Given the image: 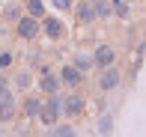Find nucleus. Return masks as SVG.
Listing matches in <instances>:
<instances>
[{
  "label": "nucleus",
  "instance_id": "obj_1",
  "mask_svg": "<svg viewBox=\"0 0 146 137\" xmlns=\"http://www.w3.org/2000/svg\"><path fill=\"white\" fill-rule=\"evenodd\" d=\"M60 113H63V99L54 93L48 101L42 104V113H39V119H42L48 128H54V125H57V119H60Z\"/></svg>",
  "mask_w": 146,
  "mask_h": 137
},
{
  "label": "nucleus",
  "instance_id": "obj_2",
  "mask_svg": "<svg viewBox=\"0 0 146 137\" xmlns=\"http://www.w3.org/2000/svg\"><path fill=\"white\" fill-rule=\"evenodd\" d=\"M39 30H42V21H39L36 15H21V18L15 21V33H18V39H36Z\"/></svg>",
  "mask_w": 146,
  "mask_h": 137
},
{
  "label": "nucleus",
  "instance_id": "obj_3",
  "mask_svg": "<svg viewBox=\"0 0 146 137\" xmlns=\"http://www.w3.org/2000/svg\"><path fill=\"white\" fill-rule=\"evenodd\" d=\"M119 81H122L119 69L104 66V69H102V75H98V89H102V93H110V89H116V87H119Z\"/></svg>",
  "mask_w": 146,
  "mask_h": 137
},
{
  "label": "nucleus",
  "instance_id": "obj_4",
  "mask_svg": "<svg viewBox=\"0 0 146 137\" xmlns=\"http://www.w3.org/2000/svg\"><path fill=\"white\" fill-rule=\"evenodd\" d=\"M92 63H96V69H104V66H113L116 63V51H113V45H108V42H102L96 48V54H92Z\"/></svg>",
  "mask_w": 146,
  "mask_h": 137
},
{
  "label": "nucleus",
  "instance_id": "obj_5",
  "mask_svg": "<svg viewBox=\"0 0 146 137\" xmlns=\"http://www.w3.org/2000/svg\"><path fill=\"white\" fill-rule=\"evenodd\" d=\"M75 18H78L81 24H92V21H98L92 0H81V3H75Z\"/></svg>",
  "mask_w": 146,
  "mask_h": 137
},
{
  "label": "nucleus",
  "instance_id": "obj_6",
  "mask_svg": "<svg viewBox=\"0 0 146 137\" xmlns=\"http://www.w3.org/2000/svg\"><path fill=\"white\" fill-rule=\"evenodd\" d=\"M81 75H84V71L78 66H63V69H60V83L69 87V89H75L78 83H81Z\"/></svg>",
  "mask_w": 146,
  "mask_h": 137
},
{
  "label": "nucleus",
  "instance_id": "obj_7",
  "mask_svg": "<svg viewBox=\"0 0 146 137\" xmlns=\"http://www.w3.org/2000/svg\"><path fill=\"white\" fill-rule=\"evenodd\" d=\"M39 87H42V93L54 95L60 89V75H51V69H42L39 71Z\"/></svg>",
  "mask_w": 146,
  "mask_h": 137
},
{
  "label": "nucleus",
  "instance_id": "obj_8",
  "mask_svg": "<svg viewBox=\"0 0 146 137\" xmlns=\"http://www.w3.org/2000/svg\"><path fill=\"white\" fill-rule=\"evenodd\" d=\"M42 33L48 39H63L66 36V27H63L60 18H45V21H42Z\"/></svg>",
  "mask_w": 146,
  "mask_h": 137
},
{
  "label": "nucleus",
  "instance_id": "obj_9",
  "mask_svg": "<svg viewBox=\"0 0 146 137\" xmlns=\"http://www.w3.org/2000/svg\"><path fill=\"white\" fill-rule=\"evenodd\" d=\"M81 107H84V101H81V95L78 93H69L63 99V116H78L81 113Z\"/></svg>",
  "mask_w": 146,
  "mask_h": 137
},
{
  "label": "nucleus",
  "instance_id": "obj_10",
  "mask_svg": "<svg viewBox=\"0 0 146 137\" xmlns=\"http://www.w3.org/2000/svg\"><path fill=\"white\" fill-rule=\"evenodd\" d=\"M15 116V95L12 93H0V119H12Z\"/></svg>",
  "mask_w": 146,
  "mask_h": 137
},
{
  "label": "nucleus",
  "instance_id": "obj_11",
  "mask_svg": "<svg viewBox=\"0 0 146 137\" xmlns=\"http://www.w3.org/2000/svg\"><path fill=\"white\" fill-rule=\"evenodd\" d=\"M24 113H27L30 119H39V113H42V101H39L36 95H30V99L24 101Z\"/></svg>",
  "mask_w": 146,
  "mask_h": 137
},
{
  "label": "nucleus",
  "instance_id": "obj_12",
  "mask_svg": "<svg viewBox=\"0 0 146 137\" xmlns=\"http://www.w3.org/2000/svg\"><path fill=\"white\" fill-rule=\"evenodd\" d=\"M18 18H21V6H18V3H6V6H3V21L15 24Z\"/></svg>",
  "mask_w": 146,
  "mask_h": 137
},
{
  "label": "nucleus",
  "instance_id": "obj_13",
  "mask_svg": "<svg viewBox=\"0 0 146 137\" xmlns=\"http://www.w3.org/2000/svg\"><path fill=\"white\" fill-rule=\"evenodd\" d=\"M110 12L125 21V18H128V0H110Z\"/></svg>",
  "mask_w": 146,
  "mask_h": 137
},
{
  "label": "nucleus",
  "instance_id": "obj_14",
  "mask_svg": "<svg viewBox=\"0 0 146 137\" xmlns=\"http://www.w3.org/2000/svg\"><path fill=\"white\" fill-rule=\"evenodd\" d=\"M92 6H96V15L98 18H110L113 12H110V0H92Z\"/></svg>",
  "mask_w": 146,
  "mask_h": 137
},
{
  "label": "nucleus",
  "instance_id": "obj_15",
  "mask_svg": "<svg viewBox=\"0 0 146 137\" xmlns=\"http://www.w3.org/2000/svg\"><path fill=\"white\" fill-rule=\"evenodd\" d=\"M27 15L45 18V3H42V0H27Z\"/></svg>",
  "mask_w": 146,
  "mask_h": 137
},
{
  "label": "nucleus",
  "instance_id": "obj_16",
  "mask_svg": "<svg viewBox=\"0 0 146 137\" xmlns=\"http://www.w3.org/2000/svg\"><path fill=\"white\" fill-rule=\"evenodd\" d=\"M75 66H78V69H81V71H87L90 66H96V63H92V60H90V57H84V54H78V57H75Z\"/></svg>",
  "mask_w": 146,
  "mask_h": 137
},
{
  "label": "nucleus",
  "instance_id": "obj_17",
  "mask_svg": "<svg viewBox=\"0 0 146 137\" xmlns=\"http://www.w3.org/2000/svg\"><path fill=\"white\" fill-rule=\"evenodd\" d=\"M30 81H33V77L27 75V71H21V75L15 77V87H18V89H27V87H30Z\"/></svg>",
  "mask_w": 146,
  "mask_h": 137
},
{
  "label": "nucleus",
  "instance_id": "obj_18",
  "mask_svg": "<svg viewBox=\"0 0 146 137\" xmlns=\"http://www.w3.org/2000/svg\"><path fill=\"white\" fill-rule=\"evenodd\" d=\"M9 66H12V54H6V51H3V54H0V71L9 69Z\"/></svg>",
  "mask_w": 146,
  "mask_h": 137
},
{
  "label": "nucleus",
  "instance_id": "obj_19",
  "mask_svg": "<svg viewBox=\"0 0 146 137\" xmlns=\"http://www.w3.org/2000/svg\"><path fill=\"white\" fill-rule=\"evenodd\" d=\"M54 134H63V137H69V134H75V128H72V125H57V128H54Z\"/></svg>",
  "mask_w": 146,
  "mask_h": 137
},
{
  "label": "nucleus",
  "instance_id": "obj_20",
  "mask_svg": "<svg viewBox=\"0 0 146 137\" xmlns=\"http://www.w3.org/2000/svg\"><path fill=\"white\" fill-rule=\"evenodd\" d=\"M57 9H72V0H54Z\"/></svg>",
  "mask_w": 146,
  "mask_h": 137
},
{
  "label": "nucleus",
  "instance_id": "obj_21",
  "mask_svg": "<svg viewBox=\"0 0 146 137\" xmlns=\"http://www.w3.org/2000/svg\"><path fill=\"white\" fill-rule=\"evenodd\" d=\"M6 89V77H3V71H0V93Z\"/></svg>",
  "mask_w": 146,
  "mask_h": 137
},
{
  "label": "nucleus",
  "instance_id": "obj_22",
  "mask_svg": "<svg viewBox=\"0 0 146 137\" xmlns=\"http://www.w3.org/2000/svg\"><path fill=\"white\" fill-rule=\"evenodd\" d=\"M128 3H134V0H128Z\"/></svg>",
  "mask_w": 146,
  "mask_h": 137
}]
</instances>
